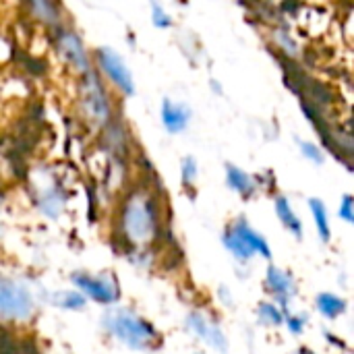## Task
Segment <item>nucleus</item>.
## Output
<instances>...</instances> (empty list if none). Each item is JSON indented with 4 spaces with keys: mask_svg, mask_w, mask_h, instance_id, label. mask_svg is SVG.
<instances>
[{
    "mask_svg": "<svg viewBox=\"0 0 354 354\" xmlns=\"http://www.w3.org/2000/svg\"><path fill=\"white\" fill-rule=\"evenodd\" d=\"M226 185L243 199H251L257 193L255 178L234 164H226Z\"/></svg>",
    "mask_w": 354,
    "mask_h": 354,
    "instance_id": "f8f14e48",
    "label": "nucleus"
},
{
    "mask_svg": "<svg viewBox=\"0 0 354 354\" xmlns=\"http://www.w3.org/2000/svg\"><path fill=\"white\" fill-rule=\"evenodd\" d=\"M276 44L284 50L286 56H297V54H299V48H297L295 39H292V37L288 35V31H284V29H278V31H276Z\"/></svg>",
    "mask_w": 354,
    "mask_h": 354,
    "instance_id": "5701e85b",
    "label": "nucleus"
},
{
    "mask_svg": "<svg viewBox=\"0 0 354 354\" xmlns=\"http://www.w3.org/2000/svg\"><path fill=\"white\" fill-rule=\"evenodd\" d=\"M338 216L346 222V224H354V199L353 195H344L342 197V203H340V209H338Z\"/></svg>",
    "mask_w": 354,
    "mask_h": 354,
    "instance_id": "393cba45",
    "label": "nucleus"
},
{
    "mask_svg": "<svg viewBox=\"0 0 354 354\" xmlns=\"http://www.w3.org/2000/svg\"><path fill=\"white\" fill-rule=\"evenodd\" d=\"M284 313L286 311L276 301H263L257 307V317L263 326H274V328L284 326Z\"/></svg>",
    "mask_w": 354,
    "mask_h": 354,
    "instance_id": "f3484780",
    "label": "nucleus"
},
{
    "mask_svg": "<svg viewBox=\"0 0 354 354\" xmlns=\"http://www.w3.org/2000/svg\"><path fill=\"white\" fill-rule=\"evenodd\" d=\"M27 4H29L31 15L39 23H44L48 27H54V29L60 25V4H58V0H27Z\"/></svg>",
    "mask_w": 354,
    "mask_h": 354,
    "instance_id": "4468645a",
    "label": "nucleus"
},
{
    "mask_svg": "<svg viewBox=\"0 0 354 354\" xmlns=\"http://www.w3.org/2000/svg\"><path fill=\"white\" fill-rule=\"evenodd\" d=\"M315 307L326 319H338L348 311V301L334 292H319L315 297Z\"/></svg>",
    "mask_w": 354,
    "mask_h": 354,
    "instance_id": "2eb2a0df",
    "label": "nucleus"
},
{
    "mask_svg": "<svg viewBox=\"0 0 354 354\" xmlns=\"http://www.w3.org/2000/svg\"><path fill=\"white\" fill-rule=\"evenodd\" d=\"M71 280L85 299H89V301H93L97 305L108 307V305H114V303L120 301V284L110 274L95 276V274H89V272H77V274L71 276Z\"/></svg>",
    "mask_w": 354,
    "mask_h": 354,
    "instance_id": "0eeeda50",
    "label": "nucleus"
},
{
    "mask_svg": "<svg viewBox=\"0 0 354 354\" xmlns=\"http://www.w3.org/2000/svg\"><path fill=\"white\" fill-rule=\"evenodd\" d=\"M56 46H58V52L68 60V64L79 71L81 75L89 73L93 68V62L89 58V52L83 44V39L79 37V33L75 29H68V27H62L58 25L56 29Z\"/></svg>",
    "mask_w": 354,
    "mask_h": 354,
    "instance_id": "6e6552de",
    "label": "nucleus"
},
{
    "mask_svg": "<svg viewBox=\"0 0 354 354\" xmlns=\"http://www.w3.org/2000/svg\"><path fill=\"white\" fill-rule=\"evenodd\" d=\"M222 243L243 263L251 261L255 255L263 257L266 261H272V249L268 241L245 218H236L230 224H226L222 232Z\"/></svg>",
    "mask_w": 354,
    "mask_h": 354,
    "instance_id": "7ed1b4c3",
    "label": "nucleus"
},
{
    "mask_svg": "<svg viewBox=\"0 0 354 354\" xmlns=\"http://www.w3.org/2000/svg\"><path fill=\"white\" fill-rule=\"evenodd\" d=\"M93 68L100 73V77H106L122 95L131 97L135 93V81L133 73L129 71L127 62L122 60L120 54H116L108 46H100L93 52Z\"/></svg>",
    "mask_w": 354,
    "mask_h": 354,
    "instance_id": "423d86ee",
    "label": "nucleus"
},
{
    "mask_svg": "<svg viewBox=\"0 0 354 354\" xmlns=\"http://www.w3.org/2000/svg\"><path fill=\"white\" fill-rule=\"evenodd\" d=\"M85 301H87V299H85L79 290H66V292H60V295L54 299L56 307L68 309V311H81V309H85Z\"/></svg>",
    "mask_w": 354,
    "mask_h": 354,
    "instance_id": "a211bd4d",
    "label": "nucleus"
},
{
    "mask_svg": "<svg viewBox=\"0 0 354 354\" xmlns=\"http://www.w3.org/2000/svg\"><path fill=\"white\" fill-rule=\"evenodd\" d=\"M299 354H315V353H313L311 348H301V351H299Z\"/></svg>",
    "mask_w": 354,
    "mask_h": 354,
    "instance_id": "bb28decb",
    "label": "nucleus"
},
{
    "mask_svg": "<svg viewBox=\"0 0 354 354\" xmlns=\"http://www.w3.org/2000/svg\"><path fill=\"white\" fill-rule=\"evenodd\" d=\"M199 354H201V353H199Z\"/></svg>",
    "mask_w": 354,
    "mask_h": 354,
    "instance_id": "cd10ccee",
    "label": "nucleus"
},
{
    "mask_svg": "<svg viewBox=\"0 0 354 354\" xmlns=\"http://www.w3.org/2000/svg\"><path fill=\"white\" fill-rule=\"evenodd\" d=\"M187 328L199 338L203 340L205 344H209L212 348L220 351V353H226L228 351V340L218 324L216 317H209L207 313L203 311H193L189 313L187 317Z\"/></svg>",
    "mask_w": 354,
    "mask_h": 354,
    "instance_id": "1a4fd4ad",
    "label": "nucleus"
},
{
    "mask_svg": "<svg viewBox=\"0 0 354 354\" xmlns=\"http://www.w3.org/2000/svg\"><path fill=\"white\" fill-rule=\"evenodd\" d=\"M309 212L315 220V228H317V234L324 243H330L332 241V226H330V216H328V207L326 203L319 199V197H311L309 201Z\"/></svg>",
    "mask_w": 354,
    "mask_h": 354,
    "instance_id": "dca6fc26",
    "label": "nucleus"
},
{
    "mask_svg": "<svg viewBox=\"0 0 354 354\" xmlns=\"http://www.w3.org/2000/svg\"><path fill=\"white\" fill-rule=\"evenodd\" d=\"M83 108H85L87 116L102 129L114 120L112 102L108 97L106 85L95 68H91L89 73L83 75Z\"/></svg>",
    "mask_w": 354,
    "mask_h": 354,
    "instance_id": "39448f33",
    "label": "nucleus"
},
{
    "mask_svg": "<svg viewBox=\"0 0 354 354\" xmlns=\"http://www.w3.org/2000/svg\"><path fill=\"white\" fill-rule=\"evenodd\" d=\"M263 286H266V290H268V292L278 301V305H280L284 311H286V305L292 301V297L299 292L295 276H292L290 272H286V270L276 268L274 263H270V266H268Z\"/></svg>",
    "mask_w": 354,
    "mask_h": 354,
    "instance_id": "9d476101",
    "label": "nucleus"
},
{
    "mask_svg": "<svg viewBox=\"0 0 354 354\" xmlns=\"http://www.w3.org/2000/svg\"><path fill=\"white\" fill-rule=\"evenodd\" d=\"M284 326L288 328L290 334L295 336H301L307 328V317L305 315H292V313H284Z\"/></svg>",
    "mask_w": 354,
    "mask_h": 354,
    "instance_id": "412c9836",
    "label": "nucleus"
},
{
    "mask_svg": "<svg viewBox=\"0 0 354 354\" xmlns=\"http://www.w3.org/2000/svg\"><path fill=\"white\" fill-rule=\"evenodd\" d=\"M104 328L122 344L133 351H151L160 344L158 328L145 317L129 309H114L104 315Z\"/></svg>",
    "mask_w": 354,
    "mask_h": 354,
    "instance_id": "f03ea898",
    "label": "nucleus"
},
{
    "mask_svg": "<svg viewBox=\"0 0 354 354\" xmlns=\"http://www.w3.org/2000/svg\"><path fill=\"white\" fill-rule=\"evenodd\" d=\"M197 174H199V168H197V160L193 156H187L183 162H180V180H183V187L185 189H193L195 180H197Z\"/></svg>",
    "mask_w": 354,
    "mask_h": 354,
    "instance_id": "6ab92c4d",
    "label": "nucleus"
},
{
    "mask_svg": "<svg viewBox=\"0 0 354 354\" xmlns=\"http://www.w3.org/2000/svg\"><path fill=\"white\" fill-rule=\"evenodd\" d=\"M209 83H212V89H214V91H216L218 95H222V87H220V83H218L216 79H212Z\"/></svg>",
    "mask_w": 354,
    "mask_h": 354,
    "instance_id": "a878e982",
    "label": "nucleus"
},
{
    "mask_svg": "<svg viewBox=\"0 0 354 354\" xmlns=\"http://www.w3.org/2000/svg\"><path fill=\"white\" fill-rule=\"evenodd\" d=\"M0 354H23V348L19 346V342L0 328Z\"/></svg>",
    "mask_w": 354,
    "mask_h": 354,
    "instance_id": "b1692460",
    "label": "nucleus"
},
{
    "mask_svg": "<svg viewBox=\"0 0 354 354\" xmlns=\"http://www.w3.org/2000/svg\"><path fill=\"white\" fill-rule=\"evenodd\" d=\"M274 207H276V214H278L282 226H284L290 234H295L297 239H301V236H303V222H301V218L297 216V212H295L292 203L288 201V197L276 195Z\"/></svg>",
    "mask_w": 354,
    "mask_h": 354,
    "instance_id": "ddd939ff",
    "label": "nucleus"
},
{
    "mask_svg": "<svg viewBox=\"0 0 354 354\" xmlns=\"http://www.w3.org/2000/svg\"><path fill=\"white\" fill-rule=\"evenodd\" d=\"M35 313V303L27 286L0 274V319L27 322Z\"/></svg>",
    "mask_w": 354,
    "mask_h": 354,
    "instance_id": "20e7f679",
    "label": "nucleus"
},
{
    "mask_svg": "<svg viewBox=\"0 0 354 354\" xmlns=\"http://www.w3.org/2000/svg\"><path fill=\"white\" fill-rule=\"evenodd\" d=\"M162 205L151 187L131 189L116 214V241L122 243L127 253L143 251L162 239Z\"/></svg>",
    "mask_w": 354,
    "mask_h": 354,
    "instance_id": "f257e3e1",
    "label": "nucleus"
},
{
    "mask_svg": "<svg viewBox=\"0 0 354 354\" xmlns=\"http://www.w3.org/2000/svg\"><path fill=\"white\" fill-rule=\"evenodd\" d=\"M160 116H162V124L164 129L170 133V135H178L183 133L189 122H191V108L187 104H178V102H172V100H164L162 102V110H160Z\"/></svg>",
    "mask_w": 354,
    "mask_h": 354,
    "instance_id": "9b49d317",
    "label": "nucleus"
},
{
    "mask_svg": "<svg viewBox=\"0 0 354 354\" xmlns=\"http://www.w3.org/2000/svg\"><path fill=\"white\" fill-rule=\"evenodd\" d=\"M299 145H301V153L307 158V160H311L313 164H324V151H322V147L319 145H315V143H311V141H299Z\"/></svg>",
    "mask_w": 354,
    "mask_h": 354,
    "instance_id": "4be33fe9",
    "label": "nucleus"
},
{
    "mask_svg": "<svg viewBox=\"0 0 354 354\" xmlns=\"http://www.w3.org/2000/svg\"><path fill=\"white\" fill-rule=\"evenodd\" d=\"M151 25L156 29H170L174 25V19L166 12L160 0H151Z\"/></svg>",
    "mask_w": 354,
    "mask_h": 354,
    "instance_id": "aec40b11",
    "label": "nucleus"
}]
</instances>
